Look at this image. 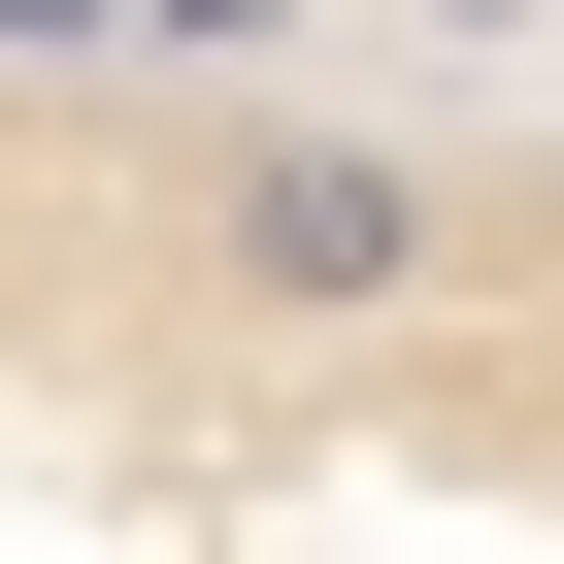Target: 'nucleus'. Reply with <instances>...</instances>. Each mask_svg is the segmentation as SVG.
Listing matches in <instances>:
<instances>
[{"mask_svg": "<svg viewBox=\"0 0 564 564\" xmlns=\"http://www.w3.org/2000/svg\"><path fill=\"white\" fill-rule=\"evenodd\" d=\"M0 564H564V0H0Z\"/></svg>", "mask_w": 564, "mask_h": 564, "instance_id": "f257e3e1", "label": "nucleus"}]
</instances>
